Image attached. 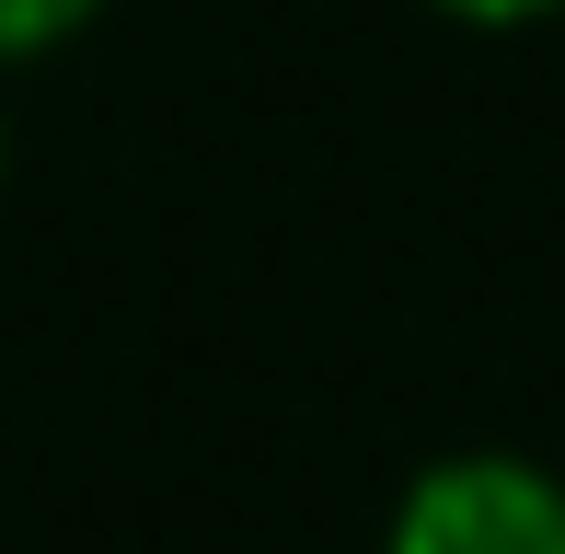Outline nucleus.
<instances>
[{"mask_svg": "<svg viewBox=\"0 0 565 554\" xmlns=\"http://www.w3.org/2000/svg\"><path fill=\"white\" fill-rule=\"evenodd\" d=\"M381 554H565V486L520 450H450L393 497Z\"/></svg>", "mask_w": 565, "mask_h": 554, "instance_id": "1", "label": "nucleus"}, {"mask_svg": "<svg viewBox=\"0 0 565 554\" xmlns=\"http://www.w3.org/2000/svg\"><path fill=\"white\" fill-rule=\"evenodd\" d=\"M93 12H105V0H0V70H12V58H46V46H70Z\"/></svg>", "mask_w": 565, "mask_h": 554, "instance_id": "2", "label": "nucleus"}, {"mask_svg": "<svg viewBox=\"0 0 565 554\" xmlns=\"http://www.w3.org/2000/svg\"><path fill=\"white\" fill-rule=\"evenodd\" d=\"M427 12L473 23V35H520V23H543V12H565V0H427Z\"/></svg>", "mask_w": 565, "mask_h": 554, "instance_id": "3", "label": "nucleus"}, {"mask_svg": "<svg viewBox=\"0 0 565 554\" xmlns=\"http://www.w3.org/2000/svg\"><path fill=\"white\" fill-rule=\"evenodd\" d=\"M0 173H12V139H0Z\"/></svg>", "mask_w": 565, "mask_h": 554, "instance_id": "4", "label": "nucleus"}]
</instances>
